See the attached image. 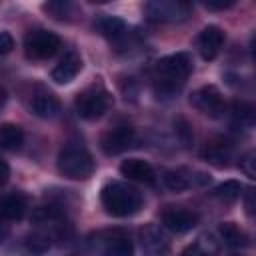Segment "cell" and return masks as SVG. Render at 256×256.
Masks as SVG:
<instances>
[{
    "mask_svg": "<svg viewBox=\"0 0 256 256\" xmlns=\"http://www.w3.org/2000/svg\"><path fill=\"white\" fill-rule=\"evenodd\" d=\"M192 72V60L186 52H176L164 56L154 66V92L158 96L170 98L186 84Z\"/></svg>",
    "mask_w": 256,
    "mask_h": 256,
    "instance_id": "obj_1",
    "label": "cell"
},
{
    "mask_svg": "<svg viewBox=\"0 0 256 256\" xmlns=\"http://www.w3.org/2000/svg\"><path fill=\"white\" fill-rule=\"evenodd\" d=\"M100 200L104 210L118 218L132 216L142 208V194L124 182H108L100 192Z\"/></svg>",
    "mask_w": 256,
    "mask_h": 256,
    "instance_id": "obj_2",
    "label": "cell"
},
{
    "mask_svg": "<svg viewBox=\"0 0 256 256\" xmlns=\"http://www.w3.org/2000/svg\"><path fill=\"white\" fill-rule=\"evenodd\" d=\"M58 170L64 178L84 180L94 172V160L84 146L68 144L58 154Z\"/></svg>",
    "mask_w": 256,
    "mask_h": 256,
    "instance_id": "obj_3",
    "label": "cell"
},
{
    "mask_svg": "<svg viewBox=\"0 0 256 256\" xmlns=\"http://www.w3.org/2000/svg\"><path fill=\"white\" fill-rule=\"evenodd\" d=\"M110 94L102 88V86H90L86 90H82L76 100V114L84 120H98L100 116H104V112L110 108Z\"/></svg>",
    "mask_w": 256,
    "mask_h": 256,
    "instance_id": "obj_4",
    "label": "cell"
},
{
    "mask_svg": "<svg viewBox=\"0 0 256 256\" xmlns=\"http://www.w3.org/2000/svg\"><path fill=\"white\" fill-rule=\"evenodd\" d=\"M92 246L100 256H134L132 242L122 230L98 232L92 240Z\"/></svg>",
    "mask_w": 256,
    "mask_h": 256,
    "instance_id": "obj_5",
    "label": "cell"
},
{
    "mask_svg": "<svg viewBox=\"0 0 256 256\" xmlns=\"http://www.w3.org/2000/svg\"><path fill=\"white\" fill-rule=\"evenodd\" d=\"M60 48V38L50 30H32L24 38V52L32 60H46Z\"/></svg>",
    "mask_w": 256,
    "mask_h": 256,
    "instance_id": "obj_6",
    "label": "cell"
},
{
    "mask_svg": "<svg viewBox=\"0 0 256 256\" xmlns=\"http://www.w3.org/2000/svg\"><path fill=\"white\" fill-rule=\"evenodd\" d=\"M190 12L192 6L182 0H152L146 4V14L154 22H182Z\"/></svg>",
    "mask_w": 256,
    "mask_h": 256,
    "instance_id": "obj_7",
    "label": "cell"
},
{
    "mask_svg": "<svg viewBox=\"0 0 256 256\" xmlns=\"http://www.w3.org/2000/svg\"><path fill=\"white\" fill-rule=\"evenodd\" d=\"M190 104L200 114H204L208 118H220L224 114V110H226V102H224L220 90L216 86H212V84L194 90L192 96H190Z\"/></svg>",
    "mask_w": 256,
    "mask_h": 256,
    "instance_id": "obj_8",
    "label": "cell"
},
{
    "mask_svg": "<svg viewBox=\"0 0 256 256\" xmlns=\"http://www.w3.org/2000/svg\"><path fill=\"white\" fill-rule=\"evenodd\" d=\"M132 142H134V128L132 126H126V124L114 126V128L106 130L100 136V148L108 156L122 154L124 150H128L132 146Z\"/></svg>",
    "mask_w": 256,
    "mask_h": 256,
    "instance_id": "obj_9",
    "label": "cell"
},
{
    "mask_svg": "<svg viewBox=\"0 0 256 256\" xmlns=\"http://www.w3.org/2000/svg\"><path fill=\"white\" fill-rule=\"evenodd\" d=\"M140 242L146 256H168L170 254V240L164 230L156 224H146L140 230Z\"/></svg>",
    "mask_w": 256,
    "mask_h": 256,
    "instance_id": "obj_10",
    "label": "cell"
},
{
    "mask_svg": "<svg viewBox=\"0 0 256 256\" xmlns=\"http://www.w3.org/2000/svg\"><path fill=\"white\" fill-rule=\"evenodd\" d=\"M162 180H164V184H166L168 190L180 192V190H186L190 186L208 184L210 182V176H206L204 172H188L184 168H178V170H166L162 174Z\"/></svg>",
    "mask_w": 256,
    "mask_h": 256,
    "instance_id": "obj_11",
    "label": "cell"
},
{
    "mask_svg": "<svg viewBox=\"0 0 256 256\" xmlns=\"http://www.w3.org/2000/svg\"><path fill=\"white\" fill-rule=\"evenodd\" d=\"M162 224L176 234H184L198 224V214L186 208H168L162 212Z\"/></svg>",
    "mask_w": 256,
    "mask_h": 256,
    "instance_id": "obj_12",
    "label": "cell"
},
{
    "mask_svg": "<svg viewBox=\"0 0 256 256\" xmlns=\"http://www.w3.org/2000/svg\"><path fill=\"white\" fill-rule=\"evenodd\" d=\"M224 46V30L218 26H206L198 36V52L204 60H214Z\"/></svg>",
    "mask_w": 256,
    "mask_h": 256,
    "instance_id": "obj_13",
    "label": "cell"
},
{
    "mask_svg": "<svg viewBox=\"0 0 256 256\" xmlns=\"http://www.w3.org/2000/svg\"><path fill=\"white\" fill-rule=\"evenodd\" d=\"M120 172L128 180H134V182H140V184H154V180H156L154 168L150 166V162H146L142 158H128V160H124L120 164Z\"/></svg>",
    "mask_w": 256,
    "mask_h": 256,
    "instance_id": "obj_14",
    "label": "cell"
},
{
    "mask_svg": "<svg viewBox=\"0 0 256 256\" xmlns=\"http://www.w3.org/2000/svg\"><path fill=\"white\" fill-rule=\"evenodd\" d=\"M82 70V58L76 52H68L52 70V80L56 84H68L72 82L78 72Z\"/></svg>",
    "mask_w": 256,
    "mask_h": 256,
    "instance_id": "obj_15",
    "label": "cell"
},
{
    "mask_svg": "<svg viewBox=\"0 0 256 256\" xmlns=\"http://www.w3.org/2000/svg\"><path fill=\"white\" fill-rule=\"evenodd\" d=\"M26 214V198L20 192H12L0 198V218L2 220H20Z\"/></svg>",
    "mask_w": 256,
    "mask_h": 256,
    "instance_id": "obj_16",
    "label": "cell"
},
{
    "mask_svg": "<svg viewBox=\"0 0 256 256\" xmlns=\"http://www.w3.org/2000/svg\"><path fill=\"white\" fill-rule=\"evenodd\" d=\"M202 156L216 166H226L232 156V144L224 138H216L202 148Z\"/></svg>",
    "mask_w": 256,
    "mask_h": 256,
    "instance_id": "obj_17",
    "label": "cell"
},
{
    "mask_svg": "<svg viewBox=\"0 0 256 256\" xmlns=\"http://www.w3.org/2000/svg\"><path fill=\"white\" fill-rule=\"evenodd\" d=\"M32 112L40 118H54L60 112V100L52 92H38L32 98Z\"/></svg>",
    "mask_w": 256,
    "mask_h": 256,
    "instance_id": "obj_18",
    "label": "cell"
},
{
    "mask_svg": "<svg viewBox=\"0 0 256 256\" xmlns=\"http://www.w3.org/2000/svg\"><path fill=\"white\" fill-rule=\"evenodd\" d=\"M218 240L212 234H200L192 244H188L182 256H218Z\"/></svg>",
    "mask_w": 256,
    "mask_h": 256,
    "instance_id": "obj_19",
    "label": "cell"
},
{
    "mask_svg": "<svg viewBox=\"0 0 256 256\" xmlns=\"http://www.w3.org/2000/svg\"><path fill=\"white\" fill-rule=\"evenodd\" d=\"M24 144V130L18 124H0V150H18Z\"/></svg>",
    "mask_w": 256,
    "mask_h": 256,
    "instance_id": "obj_20",
    "label": "cell"
},
{
    "mask_svg": "<svg viewBox=\"0 0 256 256\" xmlns=\"http://www.w3.org/2000/svg\"><path fill=\"white\" fill-rule=\"evenodd\" d=\"M218 232H220L224 244H228V246H232V248H244V246H248V236H246V232H244L240 226H236L234 222H222V224L218 226Z\"/></svg>",
    "mask_w": 256,
    "mask_h": 256,
    "instance_id": "obj_21",
    "label": "cell"
},
{
    "mask_svg": "<svg viewBox=\"0 0 256 256\" xmlns=\"http://www.w3.org/2000/svg\"><path fill=\"white\" fill-rule=\"evenodd\" d=\"M96 28L100 30L102 36L112 38V40L124 36V32H126L124 20H120V18H116V16H102V18L96 22Z\"/></svg>",
    "mask_w": 256,
    "mask_h": 256,
    "instance_id": "obj_22",
    "label": "cell"
},
{
    "mask_svg": "<svg viewBox=\"0 0 256 256\" xmlns=\"http://www.w3.org/2000/svg\"><path fill=\"white\" fill-rule=\"evenodd\" d=\"M232 120L238 128H252L254 126V108L246 102H234V110H232Z\"/></svg>",
    "mask_w": 256,
    "mask_h": 256,
    "instance_id": "obj_23",
    "label": "cell"
},
{
    "mask_svg": "<svg viewBox=\"0 0 256 256\" xmlns=\"http://www.w3.org/2000/svg\"><path fill=\"white\" fill-rule=\"evenodd\" d=\"M214 196L218 198V200H222V202H236L240 196H242V184L240 182H236V180H226V182H222L220 186H216V190H214Z\"/></svg>",
    "mask_w": 256,
    "mask_h": 256,
    "instance_id": "obj_24",
    "label": "cell"
},
{
    "mask_svg": "<svg viewBox=\"0 0 256 256\" xmlns=\"http://www.w3.org/2000/svg\"><path fill=\"white\" fill-rule=\"evenodd\" d=\"M24 246H26V250L32 252V254H44V252H48V248H50V236L44 234V232H32V234L26 236Z\"/></svg>",
    "mask_w": 256,
    "mask_h": 256,
    "instance_id": "obj_25",
    "label": "cell"
},
{
    "mask_svg": "<svg viewBox=\"0 0 256 256\" xmlns=\"http://www.w3.org/2000/svg\"><path fill=\"white\" fill-rule=\"evenodd\" d=\"M62 218V210L58 206H40L32 212V220L38 224H48V222H58Z\"/></svg>",
    "mask_w": 256,
    "mask_h": 256,
    "instance_id": "obj_26",
    "label": "cell"
},
{
    "mask_svg": "<svg viewBox=\"0 0 256 256\" xmlns=\"http://www.w3.org/2000/svg\"><path fill=\"white\" fill-rule=\"evenodd\" d=\"M238 168H240V172H244V176H248V178L252 180V178L256 176V152H254V150H248V152L240 158Z\"/></svg>",
    "mask_w": 256,
    "mask_h": 256,
    "instance_id": "obj_27",
    "label": "cell"
},
{
    "mask_svg": "<svg viewBox=\"0 0 256 256\" xmlns=\"http://www.w3.org/2000/svg\"><path fill=\"white\" fill-rule=\"evenodd\" d=\"M44 10L52 16V18H56V20H64L66 16H68V10H70V4L68 2H48V4H44Z\"/></svg>",
    "mask_w": 256,
    "mask_h": 256,
    "instance_id": "obj_28",
    "label": "cell"
},
{
    "mask_svg": "<svg viewBox=\"0 0 256 256\" xmlns=\"http://www.w3.org/2000/svg\"><path fill=\"white\" fill-rule=\"evenodd\" d=\"M174 128H176V134H178L180 142H182L184 146H188V144L192 142V128H190V124H188L184 118H178V120L174 122Z\"/></svg>",
    "mask_w": 256,
    "mask_h": 256,
    "instance_id": "obj_29",
    "label": "cell"
},
{
    "mask_svg": "<svg viewBox=\"0 0 256 256\" xmlns=\"http://www.w3.org/2000/svg\"><path fill=\"white\" fill-rule=\"evenodd\" d=\"M12 48H14V38H12V34L6 32V30H2V32H0V54H8Z\"/></svg>",
    "mask_w": 256,
    "mask_h": 256,
    "instance_id": "obj_30",
    "label": "cell"
},
{
    "mask_svg": "<svg viewBox=\"0 0 256 256\" xmlns=\"http://www.w3.org/2000/svg\"><path fill=\"white\" fill-rule=\"evenodd\" d=\"M234 4V0H226V2H204V6L208 10H224V8H230Z\"/></svg>",
    "mask_w": 256,
    "mask_h": 256,
    "instance_id": "obj_31",
    "label": "cell"
},
{
    "mask_svg": "<svg viewBox=\"0 0 256 256\" xmlns=\"http://www.w3.org/2000/svg\"><path fill=\"white\" fill-rule=\"evenodd\" d=\"M246 212H248V214L254 212V190H252V188L246 190Z\"/></svg>",
    "mask_w": 256,
    "mask_h": 256,
    "instance_id": "obj_32",
    "label": "cell"
},
{
    "mask_svg": "<svg viewBox=\"0 0 256 256\" xmlns=\"http://www.w3.org/2000/svg\"><path fill=\"white\" fill-rule=\"evenodd\" d=\"M8 176H10V168H8V164H6V162L0 158V186H2V184L8 180Z\"/></svg>",
    "mask_w": 256,
    "mask_h": 256,
    "instance_id": "obj_33",
    "label": "cell"
},
{
    "mask_svg": "<svg viewBox=\"0 0 256 256\" xmlns=\"http://www.w3.org/2000/svg\"><path fill=\"white\" fill-rule=\"evenodd\" d=\"M4 98H6V96H4V90H2V88H0V106H2V104H4Z\"/></svg>",
    "mask_w": 256,
    "mask_h": 256,
    "instance_id": "obj_34",
    "label": "cell"
}]
</instances>
